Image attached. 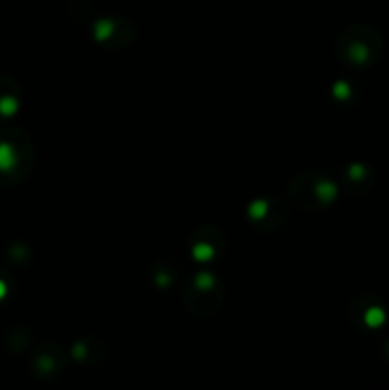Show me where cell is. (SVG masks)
I'll return each mask as SVG.
<instances>
[{
    "mask_svg": "<svg viewBox=\"0 0 389 390\" xmlns=\"http://www.w3.org/2000/svg\"><path fill=\"white\" fill-rule=\"evenodd\" d=\"M34 156L29 137L17 130L0 133V183L8 185L29 175Z\"/></svg>",
    "mask_w": 389,
    "mask_h": 390,
    "instance_id": "1",
    "label": "cell"
},
{
    "mask_svg": "<svg viewBox=\"0 0 389 390\" xmlns=\"http://www.w3.org/2000/svg\"><path fill=\"white\" fill-rule=\"evenodd\" d=\"M288 200L300 210H321L336 198V185L319 172H305L292 177Z\"/></svg>",
    "mask_w": 389,
    "mask_h": 390,
    "instance_id": "2",
    "label": "cell"
},
{
    "mask_svg": "<svg viewBox=\"0 0 389 390\" xmlns=\"http://www.w3.org/2000/svg\"><path fill=\"white\" fill-rule=\"evenodd\" d=\"M223 303V288L208 272L197 274L183 288V304L195 316H212Z\"/></svg>",
    "mask_w": 389,
    "mask_h": 390,
    "instance_id": "3",
    "label": "cell"
},
{
    "mask_svg": "<svg viewBox=\"0 0 389 390\" xmlns=\"http://www.w3.org/2000/svg\"><path fill=\"white\" fill-rule=\"evenodd\" d=\"M286 208L278 198L258 200L250 208V221L256 230L260 232H273L285 223Z\"/></svg>",
    "mask_w": 389,
    "mask_h": 390,
    "instance_id": "4",
    "label": "cell"
},
{
    "mask_svg": "<svg viewBox=\"0 0 389 390\" xmlns=\"http://www.w3.org/2000/svg\"><path fill=\"white\" fill-rule=\"evenodd\" d=\"M225 246V236L220 232V228H216L212 225L200 226L197 232L193 234L191 238V250L193 255L200 261L210 259L218 255Z\"/></svg>",
    "mask_w": 389,
    "mask_h": 390,
    "instance_id": "5",
    "label": "cell"
},
{
    "mask_svg": "<svg viewBox=\"0 0 389 390\" xmlns=\"http://www.w3.org/2000/svg\"><path fill=\"white\" fill-rule=\"evenodd\" d=\"M67 364L63 348L59 344H48L32 358V369L39 377H57Z\"/></svg>",
    "mask_w": 389,
    "mask_h": 390,
    "instance_id": "6",
    "label": "cell"
},
{
    "mask_svg": "<svg viewBox=\"0 0 389 390\" xmlns=\"http://www.w3.org/2000/svg\"><path fill=\"white\" fill-rule=\"evenodd\" d=\"M95 40L99 44H103L109 50H117V48L128 46L134 40V32L130 31H120V27L117 21H99L95 25Z\"/></svg>",
    "mask_w": 389,
    "mask_h": 390,
    "instance_id": "7",
    "label": "cell"
},
{
    "mask_svg": "<svg viewBox=\"0 0 389 390\" xmlns=\"http://www.w3.org/2000/svg\"><path fill=\"white\" fill-rule=\"evenodd\" d=\"M92 343H94L92 337H88V339H84V341H79V343L73 346L71 354L79 360V362H84V364H92V360L101 362L97 356H94V350L103 348V343H101V341H95V344H92Z\"/></svg>",
    "mask_w": 389,
    "mask_h": 390,
    "instance_id": "8",
    "label": "cell"
},
{
    "mask_svg": "<svg viewBox=\"0 0 389 390\" xmlns=\"http://www.w3.org/2000/svg\"><path fill=\"white\" fill-rule=\"evenodd\" d=\"M381 322H383V312L380 308H370V310L366 312V324L368 326H380Z\"/></svg>",
    "mask_w": 389,
    "mask_h": 390,
    "instance_id": "9",
    "label": "cell"
}]
</instances>
